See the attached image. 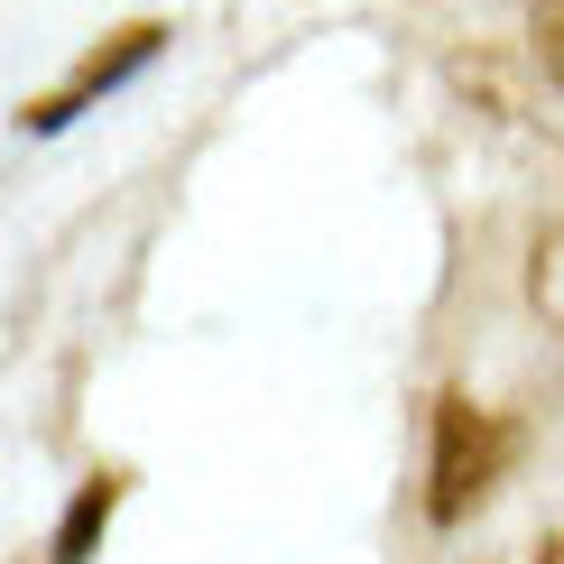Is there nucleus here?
<instances>
[{"mask_svg":"<svg viewBox=\"0 0 564 564\" xmlns=\"http://www.w3.org/2000/svg\"><path fill=\"white\" fill-rule=\"evenodd\" d=\"M528 296H536V315L564 324V223L536 241V260H528Z\"/></svg>","mask_w":564,"mask_h":564,"instance_id":"4","label":"nucleus"},{"mask_svg":"<svg viewBox=\"0 0 564 564\" xmlns=\"http://www.w3.org/2000/svg\"><path fill=\"white\" fill-rule=\"evenodd\" d=\"M528 37H536V65H546L555 93H564V0H528Z\"/></svg>","mask_w":564,"mask_h":564,"instance_id":"5","label":"nucleus"},{"mask_svg":"<svg viewBox=\"0 0 564 564\" xmlns=\"http://www.w3.org/2000/svg\"><path fill=\"white\" fill-rule=\"evenodd\" d=\"M111 509H121V481H84L75 490V509H65V528H56V564H93V546H102V528H111Z\"/></svg>","mask_w":564,"mask_h":564,"instance_id":"3","label":"nucleus"},{"mask_svg":"<svg viewBox=\"0 0 564 564\" xmlns=\"http://www.w3.org/2000/svg\"><path fill=\"white\" fill-rule=\"evenodd\" d=\"M490 481H500V426H490L473 398H435V490H426V519L454 528Z\"/></svg>","mask_w":564,"mask_h":564,"instance_id":"1","label":"nucleus"},{"mask_svg":"<svg viewBox=\"0 0 564 564\" xmlns=\"http://www.w3.org/2000/svg\"><path fill=\"white\" fill-rule=\"evenodd\" d=\"M149 56H158V29H130L121 46H111V56H93L84 75H75V84L56 93V102H37L29 121H37V130H56V121H75V111L93 102V93H111V84H121V75H139V65H149Z\"/></svg>","mask_w":564,"mask_h":564,"instance_id":"2","label":"nucleus"},{"mask_svg":"<svg viewBox=\"0 0 564 564\" xmlns=\"http://www.w3.org/2000/svg\"><path fill=\"white\" fill-rule=\"evenodd\" d=\"M536 564H564V536H546V546H536Z\"/></svg>","mask_w":564,"mask_h":564,"instance_id":"6","label":"nucleus"}]
</instances>
